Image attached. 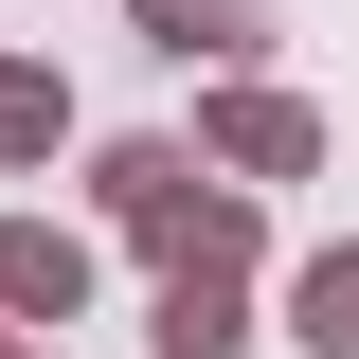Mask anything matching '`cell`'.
Listing matches in <instances>:
<instances>
[{
  "label": "cell",
  "instance_id": "cell-1",
  "mask_svg": "<svg viewBox=\"0 0 359 359\" xmlns=\"http://www.w3.org/2000/svg\"><path fill=\"white\" fill-rule=\"evenodd\" d=\"M0 306H72V233H0Z\"/></svg>",
  "mask_w": 359,
  "mask_h": 359
},
{
  "label": "cell",
  "instance_id": "cell-2",
  "mask_svg": "<svg viewBox=\"0 0 359 359\" xmlns=\"http://www.w3.org/2000/svg\"><path fill=\"white\" fill-rule=\"evenodd\" d=\"M306 341H359V252H323V269H306Z\"/></svg>",
  "mask_w": 359,
  "mask_h": 359
},
{
  "label": "cell",
  "instance_id": "cell-3",
  "mask_svg": "<svg viewBox=\"0 0 359 359\" xmlns=\"http://www.w3.org/2000/svg\"><path fill=\"white\" fill-rule=\"evenodd\" d=\"M144 18H162V36L198 54V36H233V18H252V0H144Z\"/></svg>",
  "mask_w": 359,
  "mask_h": 359
}]
</instances>
